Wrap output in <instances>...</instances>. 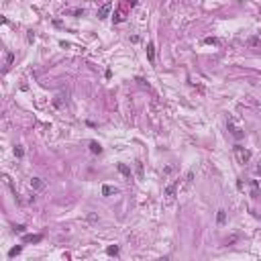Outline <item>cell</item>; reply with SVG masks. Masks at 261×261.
Wrapping results in <instances>:
<instances>
[{
  "instance_id": "obj_20",
  "label": "cell",
  "mask_w": 261,
  "mask_h": 261,
  "mask_svg": "<svg viewBox=\"0 0 261 261\" xmlns=\"http://www.w3.org/2000/svg\"><path fill=\"white\" fill-rule=\"evenodd\" d=\"M12 59H14V55H12V53H6V65H10Z\"/></svg>"
},
{
  "instance_id": "obj_4",
  "label": "cell",
  "mask_w": 261,
  "mask_h": 261,
  "mask_svg": "<svg viewBox=\"0 0 261 261\" xmlns=\"http://www.w3.org/2000/svg\"><path fill=\"white\" fill-rule=\"evenodd\" d=\"M110 12H112V2H104L102 6L98 8L96 16H98V19H106V16H110Z\"/></svg>"
},
{
  "instance_id": "obj_11",
  "label": "cell",
  "mask_w": 261,
  "mask_h": 261,
  "mask_svg": "<svg viewBox=\"0 0 261 261\" xmlns=\"http://www.w3.org/2000/svg\"><path fill=\"white\" fill-rule=\"evenodd\" d=\"M118 171H120V173H123V175H131V170H129V167H126L125 163H118Z\"/></svg>"
},
{
  "instance_id": "obj_7",
  "label": "cell",
  "mask_w": 261,
  "mask_h": 261,
  "mask_svg": "<svg viewBox=\"0 0 261 261\" xmlns=\"http://www.w3.org/2000/svg\"><path fill=\"white\" fill-rule=\"evenodd\" d=\"M43 241V235H25L23 237V243H39Z\"/></svg>"
},
{
  "instance_id": "obj_1",
  "label": "cell",
  "mask_w": 261,
  "mask_h": 261,
  "mask_svg": "<svg viewBox=\"0 0 261 261\" xmlns=\"http://www.w3.org/2000/svg\"><path fill=\"white\" fill-rule=\"evenodd\" d=\"M227 129H228V133L235 137V139H243V137H245V131L235 123V118H228L227 120Z\"/></svg>"
},
{
  "instance_id": "obj_6",
  "label": "cell",
  "mask_w": 261,
  "mask_h": 261,
  "mask_svg": "<svg viewBox=\"0 0 261 261\" xmlns=\"http://www.w3.org/2000/svg\"><path fill=\"white\" fill-rule=\"evenodd\" d=\"M114 23H123V21H125L126 19V8H118V10L114 12Z\"/></svg>"
},
{
  "instance_id": "obj_9",
  "label": "cell",
  "mask_w": 261,
  "mask_h": 261,
  "mask_svg": "<svg viewBox=\"0 0 261 261\" xmlns=\"http://www.w3.org/2000/svg\"><path fill=\"white\" fill-rule=\"evenodd\" d=\"M90 151L94 153V155H100V153H102V147H100V143H98V141H90Z\"/></svg>"
},
{
  "instance_id": "obj_25",
  "label": "cell",
  "mask_w": 261,
  "mask_h": 261,
  "mask_svg": "<svg viewBox=\"0 0 261 261\" xmlns=\"http://www.w3.org/2000/svg\"><path fill=\"white\" fill-rule=\"evenodd\" d=\"M259 184H261V180H259Z\"/></svg>"
},
{
  "instance_id": "obj_3",
  "label": "cell",
  "mask_w": 261,
  "mask_h": 261,
  "mask_svg": "<svg viewBox=\"0 0 261 261\" xmlns=\"http://www.w3.org/2000/svg\"><path fill=\"white\" fill-rule=\"evenodd\" d=\"M178 186H180V180H175V182H171L167 188H165V198H167V202H171L173 198H175V192H178Z\"/></svg>"
},
{
  "instance_id": "obj_16",
  "label": "cell",
  "mask_w": 261,
  "mask_h": 261,
  "mask_svg": "<svg viewBox=\"0 0 261 261\" xmlns=\"http://www.w3.org/2000/svg\"><path fill=\"white\" fill-rule=\"evenodd\" d=\"M14 155H16V157H23V155H25V151H23V147H21V145H16V147H14Z\"/></svg>"
},
{
  "instance_id": "obj_8",
  "label": "cell",
  "mask_w": 261,
  "mask_h": 261,
  "mask_svg": "<svg viewBox=\"0 0 261 261\" xmlns=\"http://www.w3.org/2000/svg\"><path fill=\"white\" fill-rule=\"evenodd\" d=\"M147 57L149 63H155V45L153 43H147Z\"/></svg>"
},
{
  "instance_id": "obj_22",
  "label": "cell",
  "mask_w": 261,
  "mask_h": 261,
  "mask_svg": "<svg viewBox=\"0 0 261 261\" xmlns=\"http://www.w3.org/2000/svg\"><path fill=\"white\" fill-rule=\"evenodd\" d=\"M25 228H27V227H25V225H19V227H14V231H16V233H23Z\"/></svg>"
},
{
  "instance_id": "obj_18",
  "label": "cell",
  "mask_w": 261,
  "mask_h": 261,
  "mask_svg": "<svg viewBox=\"0 0 261 261\" xmlns=\"http://www.w3.org/2000/svg\"><path fill=\"white\" fill-rule=\"evenodd\" d=\"M137 175L143 178V163H141V161H137Z\"/></svg>"
},
{
  "instance_id": "obj_12",
  "label": "cell",
  "mask_w": 261,
  "mask_h": 261,
  "mask_svg": "<svg viewBox=\"0 0 261 261\" xmlns=\"http://www.w3.org/2000/svg\"><path fill=\"white\" fill-rule=\"evenodd\" d=\"M204 43H206V45H218L220 41H218L216 37H206V39H204Z\"/></svg>"
},
{
  "instance_id": "obj_17",
  "label": "cell",
  "mask_w": 261,
  "mask_h": 261,
  "mask_svg": "<svg viewBox=\"0 0 261 261\" xmlns=\"http://www.w3.org/2000/svg\"><path fill=\"white\" fill-rule=\"evenodd\" d=\"M173 170H175L173 165H165V167H163V175H170V173H173Z\"/></svg>"
},
{
  "instance_id": "obj_19",
  "label": "cell",
  "mask_w": 261,
  "mask_h": 261,
  "mask_svg": "<svg viewBox=\"0 0 261 261\" xmlns=\"http://www.w3.org/2000/svg\"><path fill=\"white\" fill-rule=\"evenodd\" d=\"M123 2H125V4L129 6V8H133V6L137 4V0H123Z\"/></svg>"
},
{
  "instance_id": "obj_23",
  "label": "cell",
  "mask_w": 261,
  "mask_h": 261,
  "mask_svg": "<svg viewBox=\"0 0 261 261\" xmlns=\"http://www.w3.org/2000/svg\"><path fill=\"white\" fill-rule=\"evenodd\" d=\"M88 220H92V222H96V220H98V216H96V214H88Z\"/></svg>"
},
{
  "instance_id": "obj_2",
  "label": "cell",
  "mask_w": 261,
  "mask_h": 261,
  "mask_svg": "<svg viewBox=\"0 0 261 261\" xmlns=\"http://www.w3.org/2000/svg\"><path fill=\"white\" fill-rule=\"evenodd\" d=\"M235 157H237V161L241 165H245V163H249V159H251V151L247 147H235Z\"/></svg>"
},
{
  "instance_id": "obj_21",
  "label": "cell",
  "mask_w": 261,
  "mask_h": 261,
  "mask_svg": "<svg viewBox=\"0 0 261 261\" xmlns=\"http://www.w3.org/2000/svg\"><path fill=\"white\" fill-rule=\"evenodd\" d=\"M71 14H76V16H82V14H84V8H76V10H71Z\"/></svg>"
},
{
  "instance_id": "obj_5",
  "label": "cell",
  "mask_w": 261,
  "mask_h": 261,
  "mask_svg": "<svg viewBox=\"0 0 261 261\" xmlns=\"http://www.w3.org/2000/svg\"><path fill=\"white\" fill-rule=\"evenodd\" d=\"M31 188H33L35 192H39V190L45 188V182H43L41 178H33V180H31Z\"/></svg>"
},
{
  "instance_id": "obj_10",
  "label": "cell",
  "mask_w": 261,
  "mask_h": 261,
  "mask_svg": "<svg viewBox=\"0 0 261 261\" xmlns=\"http://www.w3.org/2000/svg\"><path fill=\"white\" fill-rule=\"evenodd\" d=\"M118 190L114 188V186H102V196H112V194H116Z\"/></svg>"
},
{
  "instance_id": "obj_15",
  "label": "cell",
  "mask_w": 261,
  "mask_h": 261,
  "mask_svg": "<svg viewBox=\"0 0 261 261\" xmlns=\"http://www.w3.org/2000/svg\"><path fill=\"white\" fill-rule=\"evenodd\" d=\"M106 253H108V255H114V257H116V255H118V247H116V245H114V247H108V249H106Z\"/></svg>"
},
{
  "instance_id": "obj_13",
  "label": "cell",
  "mask_w": 261,
  "mask_h": 261,
  "mask_svg": "<svg viewBox=\"0 0 261 261\" xmlns=\"http://www.w3.org/2000/svg\"><path fill=\"white\" fill-rule=\"evenodd\" d=\"M216 220H218V225H222V222L227 220V214H225V210H218V216H216Z\"/></svg>"
},
{
  "instance_id": "obj_24",
  "label": "cell",
  "mask_w": 261,
  "mask_h": 261,
  "mask_svg": "<svg viewBox=\"0 0 261 261\" xmlns=\"http://www.w3.org/2000/svg\"><path fill=\"white\" fill-rule=\"evenodd\" d=\"M257 173H259V175H261V163H259V165H257Z\"/></svg>"
},
{
  "instance_id": "obj_14",
  "label": "cell",
  "mask_w": 261,
  "mask_h": 261,
  "mask_svg": "<svg viewBox=\"0 0 261 261\" xmlns=\"http://www.w3.org/2000/svg\"><path fill=\"white\" fill-rule=\"evenodd\" d=\"M21 251H23V247H12V249L8 251V255H10V257H14V255H19Z\"/></svg>"
}]
</instances>
